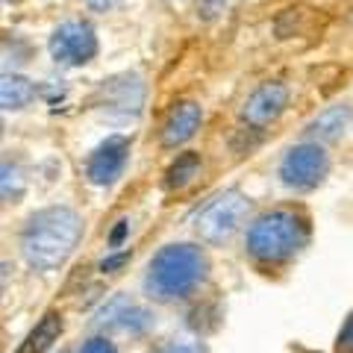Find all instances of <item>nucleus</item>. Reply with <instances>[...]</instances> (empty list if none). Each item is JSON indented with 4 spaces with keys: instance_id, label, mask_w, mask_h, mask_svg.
Instances as JSON below:
<instances>
[{
    "instance_id": "14",
    "label": "nucleus",
    "mask_w": 353,
    "mask_h": 353,
    "mask_svg": "<svg viewBox=\"0 0 353 353\" xmlns=\"http://www.w3.org/2000/svg\"><path fill=\"white\" fill-rule=\"evenodd\" d=\"M59 330H62V318L59 315H44V321L32 330L30 339H27V345L21 347V353H41V350H48L53 345V339L59 336Z\"/></svg>"
},
{
    "instance_id": "2",
    "label": "nucleus",
    "mask_w": 353,
    "mask_h": 353,
    "mask_svg": "<svg viewBox=\"0 0 353 353\" xmlns=\"http://www.w3.org/2000/svg\"><path fill=\"white\" fill-rule=\"evenodd\" d=\"M203 274L206 259L201 250L192 245H171L153 256L145 277V289L157 301H176V297L189 294L203 280Z\"/></svg>"
},
{
    "instance_id": "8",
    "label": "nucleus",
    "mask_w": 353,
    "mask_h": 353,
    "mask_svg": "<svg viewBox=\"0 0 353 353\" xmlns=\"http://www.w3.org/2000/svg\"><path fill=\"white\" fill-rule=\"evenodd\" d=\"M127 153H130V141L124 136H109L103 145L92 153V159H88V168H85L88 180L94 185L115 183L127 165Z\"/></svg>"
},
{
    "instance_id": "10",
    "label": "nucleus",
    "mask_w": 353,
    "mask_h": 353,
    "mask_svg": "<svg viewBox=\"0 0 353 353\" xmlns=\"http://www.w3.org/2000/svg\"><path fill=\"white\" fill-rule=\"evenodd\" d=\"M150 324L148 309L132 303L130 297H112L101 312H97V327L106 330H130V333H141Z\"/></svg>"
},
{
    "instance_id": "1",
    "label": "nucleus",
    "mask_w": 353,
    "mask_h": 353,
    "mask_svg": "<svg viewBox=\"0 0 353 353\" xmlns=\"http://www.w3.org/2000/svg\"><path fill=\"white\" fill-rule=\"evenodd\" d=\"M83 233V221L77 212L65 206L41 209L24 224L21 233V250L32 268H57L59 262L68 259L77 239Z\"/></svg>"
},
{
    "instance_id": "12",
    "label": "nucleus",
    "mask_w": 353,
    "mask_h": 353,
    "mask_svg": "<svg viewBox=\"0 0 353 353\" xmlns=\"http://www.w3.org/2000/svg\"><path fill=\"white\" fill-rule=\"evenodd\" d=\"M32 97H36V85L30 80L15 74L3 77V83H0V103H3V109H24Z\"/></svg>"
},
{
    "instance_id": "19",
    "label": "nucleus",
    "mask_w": 353,
    "mask_h": 353,
    "mask_svg": "<svg viewBox=\"0 0 353 353\" xmlns=\"http://www.w3.org/2000/svg\"><path fill=\"white\" fill-rule=\"evenodd\" d=\"M127 230H130V221H118V227L112 230V236H109V245L118 248V245H121V239L127 236Z\"/></svg>"
},
{
    "instance_id": "15",
    "label": "nucleus",
    "mask_w": 353,
    "mask_h": 353,
    "mask_svg": "<svg viewBox=\"0 0 353 353\" xmlns=\"http://www.w3.org/2000/svg\"><path fill=\"white\" fill-rule=\"evenodd\" d=\"M197 171H201V157L197 153H183L165 174V185L168 189H183V185L192 183V176H197Z\"/></svg>"
},
{
    "instance_id": "20",
    "label": "nucleus",
    "mask_w": 353,
    "mask_h": 353,
    "mask_svg": "<svg viewBox=\"0 0 353 353\" xmlns=\"http://www.w3.org/2000/svg\"><path fill=\"white\" fill-rule=\"evenodd\" d=\"M157 353H201V350H197L194 345H168V347H162Z\"/></svg>"
},
{
    "instance_id": "16",
    "label": "nucleus",
    "mask_w": 353,
    "mask_h": 353,
    "mask_svg": "<svg viewBox=\"0 0 353 353\" xmlns=\"http://www.w3.org/2000/svg\"><path fill=\"white\" fill-rule=\"evenodd\" d=\"M80 353H115V347L109 345L106 339H88L85 345L80 347Z\"/></svg>"
},
{
    "instance_id": "11",
    "label": "nucleus",
    "mask_w": 353,
    "mask_h": 353,
    "mask_svg": "<svg viewBox=\"0 0 353 353\" xmlns=\"http://www.w3.org/2000/svg\"><path fill=\"white\" fill-rule=\"evenodd\" d=\"M201 118H203L201 106L192 103V101L174 106L168 121H165V127H162V145L176 148V145H183V141H189L194 136V130L201 127Z\"/></svg>"
},
{
    "instance_id": "17",
    "label": "nucleus",
    "mask_w": 353,
    "mask_h": 353,
    "mask_svg": "<svg viewBox=\"0 0 353 353\" xmlns=\"http://www.w3.org/2000/svg\"><path fill=\"white\" fill-rule=\"evenodd\" d=\"M339 350L353 353V315H350V321L345 324V330H341V336H339Z\"/></svg>"
},
{
    "instance_id": "7",
    "label": "nucleus",
    "mask_w": 353,
    "mask_h": 353,
    "mask_svg": "<svg viewBox=\"0 0 353 353\" xmlns=\"http://www.w3.org/2000/svg\"><path fill=\"white\" fill-rule=\"evenodd\" d=\"M327 174V153L318 145H297L283 157L280 176L289 189H312Z\"/></svg>"
},
{
    "instance_id": "6",
    "label": "nucleus",
    "mask_w": 353,
    "mask_h": 353,
    "mask_svg": "<svg viewBox=\"0 0 353 353\" xmlns=\"http://www.w3.org/2000/svg\"><path fill=\"white\" fill-rule=\"evenodd\" d=\"M97 106L115 118H136L145 106V83L139 74H118L97 92Z\"/></svg>"
},
{
    "instance_id": "5",
    "label": "nucleus",
    "mask_w": 353,
    "mask_h": 353,
    "mask_svg": "<svg viewBox=\"0 0 353 353\" xmlns=\"http://www.w3.org/2000/svg\"><path fill=\"white\" fill-rule=\"evenodd\" d=\"M48 48H50L53 62L74 68V65H85L94 59L97 36H94L92 24H85V21H65V24L53 30Z\"/></svg>"
},
{
    "instance_id": "4",
    "label": "nucleus",
    "mask_w": 353,
    "mask_h": 353,
    "mask_svg": "<svg viewBox=\"0 0 353 353\" xmlns=\"http://www.w3.org/2000/svg\"><path fill=\"white\" fill-rule=\"evenodd\" d=\"M248 218V201L239 192H224L212 197L194 218V230L206 241H224L245 224Z\"/></svg>"
},
{
    "instance_id": "21",
    "label": "nucleus",
    "mask_w": 353,
    "mask_h": 353,
    "mask_svg": "<svg viewBox=\"0 0 353 353\" xmlns=\"http://www.w3.org/2000/svg\"><path fill=\"white\" fill-rule=\"evenodd\" d=\"M127 262V253H121V256H109L103 265H101V271H112V268H121V265Z\"/></svg>"
},
{
    "instance_id": "3",
    "label": "nucleus",
    "mask_w": 353,
    "mask_h": 353,
    "mask_svg": "<svg viewBox=\"0 0 353 353\" xmlns=\"http://www.w3.org/2000/svg\"><path fill=\"white\" fill-rule=\"evenodd\" d=\"M306 224L292 209H274L256 218L248 230V253L256 262H285L303 248Z\"/></svg>"
},
{
    "instance_id": "9",
    "label": "nucleus",
    "mask_w": 353,
    "mask_h": 353,
    "mask_svg": "<svg viewBox=\"0 0 353 353\" xmlns=\"http://www.w3.org/2000/svg\"><path fill=\"white\" fill-rule=\"evenodd\" d=\"M285 103H289V88L283 83H262L245 101V106H241V118L250 127H265L274 118H280Z\"/></svg>"
},
{
    "instance_id": "18",
    "label": "nucleus",
    "mask_w": 353,
    "mask_h": 353,
    "mask_svg": "<svg viewBox=\"0 0 353 353\" xmlns=\"http://www.w3.org/2000/svg\"><path fill=\"white\" fill-rule=\"evenodd\" d=\"M85 3H88L92 12H109V9H115L121 0H85Z\"/></svg>"
},
{
    "instance_id": "13",
    "label": "nucleus",
    "mask_w": 353,
    "mask_h": 353,
    "mask_svg": "<svg viewBox=\"0 0 353 353\" xmlns=\"http://www.w3.org/2000/svg\"><path fill=\"white\" fill-rule=\"evenodd\" d=\"M347 124V106H330L327 112L318 115L312 124H309V136L315 139H336Z\"/></svg>"
}]
</instances>
